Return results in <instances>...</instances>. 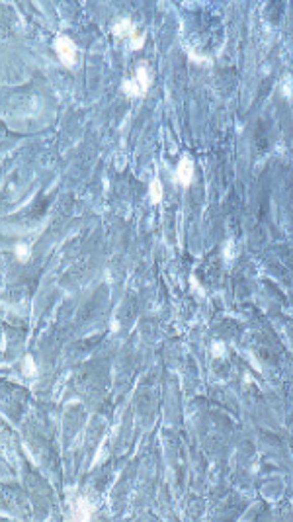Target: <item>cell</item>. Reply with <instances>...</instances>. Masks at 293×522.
Wrapping results in <instances>:
<instances>
[{
	"instance_id": "cell-6",
	"label": "cell",
	"mask_w": 293,
	"mask_h": 522,
	"mask_svg": "<svg viewBox=\"0 0 293 522\" xmlns=\"http://www.w3.org/2000/svg\"><path fill=\"white\" fill-rule=\"evenodd\" d=\"M121 90H123V94L129 96V98H141V96H145V94H143V90H141V86H139V82L135 80V77L123 80Z\"/></svg>"
},
{
	"instance_id": "cell-7",
	"label": "cell",
	"mask_w": 293,
	"mask_h": 522,
	"mask_svg": "<svg viewBox=\"0 0 293 522\" xmlns=\"http://www.w3.org/2000/svg\"><path fill=\"white\" fill-rule=\"evenodd\" d=\"M162 196H165V188H162L160 180L154 178L153 182H151V186H149V198H151L153 204H160V202H162Z\"/></svg>"
},
{
	"instance_id": "cell-10",
	"label": "cell",
	"mask_w": 293,
	"mask_h": 522,
	"mask_svg": "<svg viewBox=\"0 0 293 522\" xmlns=\"http://www.w3.org/2000/svg\"><path fill=\"white\" fill-rule=\"evenodd\" d=\"M14 255L18 256V260H22V262H26L29 255H31V251H29V247L27 244H18L16 249H14Z\"/></svg>"
},
{
	"instance_id": "cell-2",
	"label": "cell",
	"mask_w": 293,
	"mask_h": 522,
	"mask_svg": "<svg viewBox=\"0 0 293 522\" xmlns=\"http://www.w3.org/2000/svg\"><path fill=\"white\" fill-rule=\"evenodd\" d=\"M174 176H176V182H178V184L190 186L191 178H193V163H191L188 157H186V159H180Z\"/></svg>"
},
{
	"instance_id": "cell-11",
	"label": "cell",
	"mask_w": 293,
	"mask_h": 522,
	"mask_svg": "<svg viewBox=\"0 0 293 522\" xmlns=\"http://www.w3.org/2000/svg\"><path fill=\"white\" fill-rule=\"evenodd\" d=\"M211 352H213V356L223 358V356H225V343L217 341V343L213 344V346H211Z\"/></svg>"
},
{
	"instance_id": "cell-3",
	"label": "cell",
	"mask_w": 293,
	"mask_h": 522,
	"mask_svg": "<svg viewBox=\"0 0 293 522\" xmlns=\"http://www.w3.org/2000/svg\"><path fill=\"white\" fill-rule=\"evenodd\" d=\"M112 34H114L117 39H125V38H133L135 34H137V27L135 24L129 20V18H121V20H117L112 27Z\"/></svg>"
},
{
	"instance_id": "cell-8",
	"label": "cell",
	"mask_w": 293,
	"mask_h": 522,
	"mask_svg": "<svg viewBox=\"0 0 293 522\" xmlns=\"http://www.w3.org/2000/svg\"><path fill=\"white\" fill-rule=\"evenodd\" d=\"M24 374H26L27 378H36V376H38V366H36L34 356L24 358Z\"/></svg>"
},
{
	"instance_id": "cell-9",
	"label": "cell",
	"mask_w": 293,
	"mask_h": 522,
	"mask_svg": "<svg viewBox=\"0 0 293 522\" xmlns=\"http://www.w3.org/2000/svg\"><path fill=\"white\" fill-rule=\"evenodd\" d=\"M145 39H147V34H143V32H141V34H135L133 38L129 39V41H131L129 47H131L133 51H139V49H143V45H145Z\"/></svg>"
},
{
	"instance_id": "cell-1",
	"label": "cell",
	"mask_w": 293,
	"mask_h": 522,
	"mask_svg": "<svg viewBox=\"0 0 293 522\" xmlns=\"http://www.w3.org/2000/svg\"><path fill=\"white\" fill-rule=\"evenodd\" d=\"M53 47H55V53L59 57V61L64 65V67H75L77 65V57H78V49L75 45V41L67 36H59L53 41Z\"/></svg>"
},
{
	"instance_id": "cell-4",
	"label": "cell",
	"mask_w": 293,
	"mask_h": 522,
	"mask_svg": "<svg viewBox=\"0 0 293 522\" xmlns=\"http://www.w3.org/2000/svg\"><path fill=\"white\" fill-rule=\"evenodd\" d=\"M94 512V507L86 497H77L75 499V507H73V516L77 520H88Z\"/></svg>"
},
{
	"instance_id": "cell-5",
	"label": "cell",
	"mask_w": 293,
	"mask_h": 522,
	"mask_svg": "<svg viewBox=\"0 0 293 522\" xmlns=\"http://www.w3.org/2000/svg\"><path fill=\"white\" fill-rule=\"evenodd\" d=\"M135 80L139 82L143 94H147V90L151 88V84H153V73H151V69L145 63H141L139 67H137V71H135Z\"/></svg>"
}]
</instances>
